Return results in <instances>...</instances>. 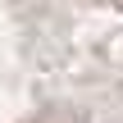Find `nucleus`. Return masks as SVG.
I'll return each mask as SVG.
<instances>
[{
    "instance_id": "obj_1",
    "label": "nucleus",
    "mask_w": 123,
    "mask_h": 123,
    "mask_svg": "<svg viewBox=\"0 0 123 123\" xmlns=\"http://www.w3.org/2000/svg\"><path fill=\"white\" fill-rule=\"evenodd\" d=\"M0 123H123V0H0Z\"/></svg>"
}]
</instances>
